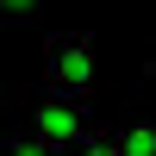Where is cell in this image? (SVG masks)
I'll return each mask as SVG.
<instances>
[{"label":"cell","mask_w":156,"mask_h":156,"mask_svg":"<svg viewBox=\"0 0 156 156\" xmlns=\"http://www.w3.org/2000/svg\"><path fill=\"white\" fill-rule=\"evenodd\" d=\"M25 131H31V137H44L50 150H62V156H69L87 131H94V112L81 106V94L44 87V94H25Z\"/></svg>","instance_id":"1"},{"label":"cell","mask_w":156,"mask_h":156,"mask_svg":"<svg viewBox=\"0 0 156 156\" xmlns=\"http://www.w3.org/2000/svg\"><path fill=\"white\" fill-rule=\"evenodd\" d=\"M44 81L62 94H94V44L81 31H62L44 44Z\"/></svg>","instance_id":"2"},{"label":"cell","mask_w":156,"mask_h":156,"mask_svg":"<svg viewBox=\"0 0 156 156\" xmlns=\"http://www.w3.org/2000/svg\"><path fill=\"white\" fill-rule=\"evenodd\" d=\"M119 144H125V156H156V119H131L119 131Z\"/></svg>","instance_id":"3"},{"label":"cell","mask_w":156,"mask_h":156,"mask_svg":"<svg viewBox=\"0 0 156 156\" xmlns=\"http://www.w3.org/2000/svg\"><path fill=\"white\" fill-rule=\"evenodd\" d=\"M69 156H125V144H119V131H100V125H94V131H87Z\"/></svg>","instance_id":"4"},{"label":"cell","mask_w":156,"mask_h":156,"mask_svg":"<svg viewBox=\"0 0 156 156\" xmlns=\"http://www.w3.org/2000/svg\"><path fill=\"white\" fill-rule=\"evenodd\" d=\"M0 156H62V150H50L44 137H31V131H19V137H6V144H0Z\"/></svg>","instance_id":"5"},{"label":"cell","mask_w":156,"mask_h":156,"mask_svg":"<svg viewBox=\"0 0 156 156\" xmlns=\"http://www.w3.org/2000/svg\"><path fill=\"white\" fill-rule=\"evenodd\" d=\"M44 12V0H0V25H31Z\"/></svg>","instance_id":"6"}]
</instances>
